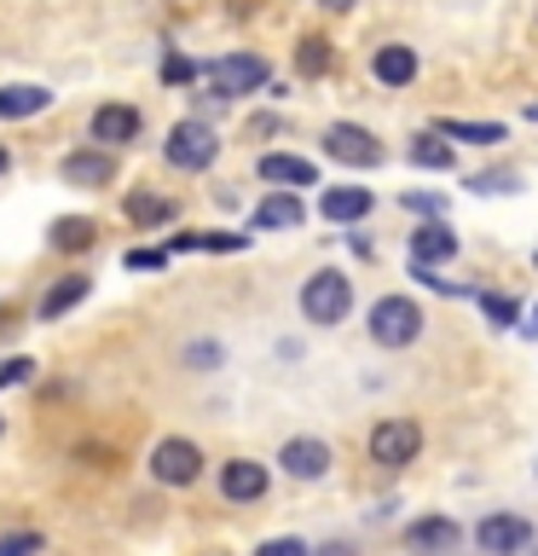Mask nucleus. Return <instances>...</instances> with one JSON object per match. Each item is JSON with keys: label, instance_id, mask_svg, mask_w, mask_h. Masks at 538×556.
Here are the masks:
<instances>
[{"label": "nucleus", "instance_id": "nucleus-9", "mask_svg": "<svg viewBox=\"0 0 538 556\" xmlns=\"http://www.w3.org/2000/svg\"><path fill=\"white\" fill-rule=\"evenodd\" d=\"M458 539H463V528L451 516H423V521H411V528H406V551L411 556H451V551H458Z\"/></svg>", "mask_w": 538, "mask_h": 556}, {"label": "nucleus", "instance_id": "nucleus-37", "mask_svg": "<svg viewBox=\"0 0 538 556\" xmlns=\"http://www.w3.org/2000/svg\"><path fill=\"white\" fill-rule=\"evenodd\" d=\"M7 168H12V151H7V146H0V174H7Z\"/></svg>", "mask_w": 538, "mask_h": 556}, {"label": "nucleus", "instance_id": "nucleus-20", "mask_svg": "<svg viewBox=\"0 0 538 556\" xmlns=\"http://www.w3.org/2000/svg\"><path fill=\"white\" fill-rule=\"evenodd\" d=\"M87 290H93V278H81V273H69V278H59L47 295H41V319L52 325V319H64L76 302H87Z\"/></svg>", "mask_w": 538, "mask_h": 556}, {"label": "nucleus", "instance_id": "nucleus-13", "mask_svg": "<svg viewBox=\"0 0 538 556\" xmlns=\"http://www.w3.org/2000/svg\"><path fill=\"white\" fill-rule=\"evenodd\" d=\"M87 128H93V139H99V146H133V139H139V128H145V116H139L133 104H99Z\"/></svg>", "mask_w": 538, "mask_h": 556}, {"label": "nucleus", "instance_id": "nucleus-39", "mask_svg": "<svg viewBox=\"0 0 538 556\" xmlns=\"http://www.w3.org/2000/svg\"><path fill=\"white\" fill-rule=\"evenodd\" d=\"M533 261H538V255H533Z\"/></svg>", "mask_w": 538, "mask_h": 556}, {"label": "nucleus", "instance_id": "nucleus-1", "mask_svg": "<svg viewBox=\"0 0 538 556\" xmlns=\"http://www.w3.org/2000/svg\"><path fill=\"white\" fill-rule=\"evenodd\" d=\"M347 307H354V278H342L336 267L312 273L307 285H302V313H307V325H342Z\"/></svg>", "mask_w": 538, "mask_h": 556}, {"label": "nucleus", "instance_id": "nucleus-26", "mask_svg": "<svg viewBox=\"0 0 538 556\" xmlns=\"http://www.w3.org/2000/svg\"><path fill=\"white\" fill-rule=\"evenodd\" d=\"M128 215H133L139 226H163V220H174V203H168V198H145V191H133V198H128Z\"/></svg>", "mask_w": 538, "mask_h": 556}, {"label": "nucleus", "instance_id": "nucleus-28", "mask_svg": "<svg viewBox=\"0 0 538 556\" xmlns=\"http://www.w3.org/2000/svg\"><path fill=\"white\" fill-rule=\"evenodd\" d=\"M481 307H486V319H492V325H515L521 319V307L510 302V295H481Z\"/></svg>", "mask_w": 538, "mask_h": 556}, {"label": "nucleus", "instance_id": "nucleus-19", "mask_svg": "<svg viewBox=\"0 0 538 556\" xmlns=\"http://www.w3.org/2000/svg\"><path fill=\"white\" fill-rule=\"evenodd\" d=\"M52 104L47 87H35V81H12V87H0V116L17 122V116H41Z\"/></svg>", "mask_w": 538, "mask_h": 556}, {"label": "nucleus", "instance_id": "nucleus-27", "mask_svg": "<svg viewBox=\"0 0 538 556\" xmlns=\"http://www.w3.org/2000/svg\"><path fill=\"white\" fill-rule=\"evenodd\" d=\"M41 551H47L41 533H7L0 539V556H41Z\"/></svg>", "mask_w": 538, "mask_h": 556}, {"label": "nucleus", "instance_id": "nucleus-33", "mask_svg": "<svg viewBox=\"0 0 538 556\" xmlns=\"http://www.w3.org/2000/svg\"><path fill=\"white\" fill-rule=\"evenodd\" d=\"M475 191H521L515 174H475Z\"/></svg>", "mask_w": 538, "mask_h": 556}, {"label": "nucleus", "instance_id": "nucleus-25", "mask_svg": "<svg viewBox=\"0 0 538 556\" xmlns=\"http://www.w3.org/2000/svg\"><path fill=\"white\" fill-rule=\"evenodd\" d=\"M295 70H302V76H324L330 70V41L324 35H307V41L295 47Z\"/></svg>", "mask_w": 538, "mask_h": 556}, {"label": "nucleus", "instance_id": "nucleus-11", "mask_svg": "<svg viewBox=\"0 0 538 556\" xmlns=\"http://www.w3.org/2000/svg\"><path fill=\"white\" fill-rule=\"evenodd\" d=\"M278 464H284V476H295V481H319L330 469V446L319 434H295V441H284V452H278Z\"/></svg>", "mask_w": 538, "mask_h": 556}, {"label": "nucleus", "instance_id": "nucleus-4", "mask_svg": "<svg viewBox=\"0 0 538 556\" xmlns=\"http://www.w3.org/2000/svg\"><path fill=\"white\" fill-rule=\"evenodd\" d=\"M208 81H215L220 99H238V93H260L272 81V64L260 52H232V59H215L208 64Z\"/></svg>", "mask_w": 538, "mask_h": 556}, {"label": "nucleus", "instance_id": "nucleus-5", "mask_svg": "<svg viewBox=\"0 0 538 556\" xmlns=\"http://www.w3.org/2000/svg\"><path fill=\"white\" fill-rule=\"evenodd\" d=\"M417 452H423V429H417L411 417H382L371 429V458L382 469H406Z\"/></svg>", "mask_w": 538, "mask_h": 556}, {"label": "nucleus", "instance_id": "nucleus-16", "mask_svg": "<svg viewBox=\"0 0 538 556\" xmlns=\"http://www.w3.org/2000/svg\"><path fill=\"white\" fill-rule=\"evenodd\" d=\"M319 215H324V220H336V226H354V220L371 215V191H364V186H324Z\"/></svg>", "mask_w": 538, "mask_h": 556}, {"label": "nucleus", "instance_id": "nucleus-23", "mask_svg": "<svg viewBox=\"0 0 538 556\" xmlns=\"http://www.w3.org/2000/svg\"><path fill=\"white\" fill-rule=\"evenodd\" d=\"M434 134L440 139H469V146H498L503 139L498 122H434Z\"/></svg>", "mask_w": 538, "mask_h": 556}, {"label": "nucleus", "instance_id": "nucleus-2", "mask_svg": "<svg viewBox=\"0 0 538 556\" xmlns=\"http://www.w3.org/2000/svg\"><path fill=\"white\" fill-rule=\"evenodd\" d=\"M163 156H168V168H180V174H203V168L220 156V139H215V128H208V122L185 116V122H174V128H168Z\"/></svg>", "mask_w": 538, "mask_h": 556}, {"label": "nucleus", "instance_id": "nucleus-21", "mask_svg": "<svg viewBox=\"0 0 538 556\" xmlns=\"http://www.w3.org/2000/svg\"><path fill=\"white\" fill-rule=\"evenodd\" d=\"M52 250H69V255H76V250H93V243H99V226L93 220H87V215H64V220H52Z\"/></svg>", "mask_w": 538, "mask_h": 556}, {"label": "nucleus", "instance_id": "nucleus-35", "mask_svg": "<svg viewBox=\"0 0 538 556\" xmlns=\"http://www.w3.org/2000/svg\"><path fill=\"white\" fill-rule=\"evenodd\" d=\"M521 330H527V337H538V307L527 313V325H521Z\"/></svg>", "mask_w": 538, "mask_h": 556}, {"label": "nucleus", "instance_id": "nucleus-24", "mask_svg": "<svg viewBox=\"0 0 538 556\" xmlns=\"http://www.w3.org/2000/svg\"><path fill=\"white\" fill-rule=\"evenodd\" d=\"M243 243H249L243 232H180L168 250H243Z\"/></svg>", "mask_w": 538, "mask_h": 556}, {"label": "nucleus", "instance_id": "nucleus-29", "mask_svg": "<svg viewBox=\"0 0 538 556\" xmlns=\"http://www.w3.org/2000/svg\"><path fill=\"white\" fill-rule=\"evenodd\" d=\"M255 556H312V551L302 545V539L284 533V539H267V545H255Z\"/></svg>", "mask_w": 538, "mask_h": 556}, {"label": "nucleus", "instance_id": "nucleus-32", "mask_svg": "<svg viewBox=\"0 0 538 556\" xmlns=\"http://www.w3.org/2000/svg\"><path fill=\"white\" fill-rule=\"evenodd\" d=\"M191 76H197V64H191V59H180V52H174V59L163 64V81H191Z\"/></svg>", "mask_w": 538, "mask_h": 556}, {"label": "nucleus", "instance_id": "nucleus-14", "mask_svg": "<svg viewBox=\"0 0 538 556\" xmlns=\"http://www.w3.org/2000/svg\"><path fill=\"white\" fill-rule=\"evenodd\" d=\"M458 255V232H451L446 220H428V226H417L411 232V261L417 267H440V261Z\"/></svg>", "mask_w": 538, "mask_h": 556}, {"label": "nucleus", "instance_id": "nucleus-38", "mask_svg": "<svg viewBox=\"0 0 538 556\" xmlns=\"http://www.w3.org/2000/svg\"><path fill=\"white\" fill-rule=\"evenodd\" d=\"M0 429H7V417H0Z\"/></svg>", "mask_w": 538, "mask_h": 556}, {"label": "nucleus", "instance_id": "nucleus-12", "mask_svg": "<svg viewBox=\"0 0 538 556\" xmlns=\"http://www.w3.org/2000/svg\"><path fill=\"white\" fill-rule=\"evenodd\" d=\"M59 174H64V186L99 191V186H111V180H116V156H111V151H99V146H87V151H69Z\"/></svg>", "mask_w": 538, "mask_h": 556}, {"label": "nucleus", "instance_id": "nucleus-36", "mask_svg": "<svg viewBox=\"0 0 538 556\" xmlns=\"http://www.w3.org/2000/svg\"><path fill=\"white\" fill-rule=\"evenodd\" d=\"M319 7H330V12H347V7H354V0H319Z\"/></svg>", "mask_w": 538, "mask_h": 556}, {"label": "nucleus", "instance_id": "nucleus-6", "mask_svg": "<svg viewBox=\"0 0 538 556\" xmlns=\"http://www.w3.org/2000/svg\"><path fill=\"white\" fill-rule=\"evenodd\" d=\"M151 476L163 481V486H191L203 476V452L197 441H185V434H168V441H156L151 452Z\"/></svg>", "mask_w": 538, "mask_h": 556}, {"label": "nucleus", "instance_id": "nucleus-7", "mask_svg": "<svg viewBox=\"0 0 538 556\" xmlns=\"http://www.w3.org/2000/svg\"><path fill=\"white\" fill-rule=\"evenodd\" d=\"M324 151L336 156V163H347V168H376L382 163L376 134L359 128V122H330V128H324Z\"/></svg>", "mask_w": 538, "mask_h": 556}, {"label": "nucleus", "instance_id": "nucleus-8", "mask_svg": "<svg viewBox=\"0 0 538 556\" xmlns=\"http://www.w3.org/2000/svg\"><path fill=\"white\" fill-rule=\"evenodd\" d=\"M475 545H481V556H515V551L533 545V521L527 516H510V510H492L475 528Z\"/></svg>", "mask_w": 538, "mask_h": 556}, {"label": "nucleus", "instance_id": "nucleus-31", "mask_svg": "<svg viewBox=\"0 0 538 556\" xmlns=\"http://www.w3.org/2000/svg\"><path fill=\"white\" fill-rule=\"evenodd\" d=\"M163 261H168L163 250H128V267H133V273H156Z\"/></svg>", "mask_w": 538, "mask_h": 556}, {"label": "nucleus", "instance_id": "nucleus-17", "mask_svg": "<svg viewBox=\"0 0 538 556\" xmlns=\"http://www.w3.org/2000/svg\"><path fill=\"white\" fill-rule=\"evenodd\" d=\"M307 220V208L295 191H272V198H260L255 208V232H290V226H302Z\"/></svg>", "mask_w": 538, "mask_h": 556}, {"label": "nucleus", "instance_id": "nucleus-22", "mask_svg": "<svg viewBox=\"0 0 538 556\" xmlns=\"http://www.w3.org/2000/svg\"><path fill=\"white\" fill-rule=\"evenodd\" d=\"M411 163H417V168H440V174H446V168H451V146H446V139L434 134V128H423V134L411 139Z\"/></svg>", "mask_w": 538, "mask_h": 556}, {"label": "nucleus", "instance_id": "nucleus-15", "mask_svg": "<svg viewBox=\"0 0 538 556\" xmlns=\"http://www.w3.org/2000/svg\"><path fill=\"white\" fill-rule=\"evenodd\" d=\"M260 180H267V186H284V191H295V186H319V168H312L307 156L267 151V156H260Z\"/></svg>", "mask_w": 538, "mask_h": 556}, {"label": "nucleus", "instance_id": "nucleus-3", "mask_svg": "<svg viewBox=\"0 0 538 556\" xmlns=\"http://www.w3.org/2000/svg\"><path fill=\"white\" fill-rule=\"evenodd\" d=\"M423 337V307L411 295H382L371 307V342L376 348H411Z\"/></svg>", "mask_w": 538, "mask_h": 556}, {"label": "nucleus", "instance_id": "nucleus-18", "mask_svg": "<svg viewBox=\"0 0 538 556\" xmlns=\"http://www.w3.org/2000/svg\"><path fill=\"white\" fill-rule=\"evenodd\" d=\"M371 70H376L382 87H411V81H417V52L399 47V41H394V47H376Z\"/></svg>", "mask_w": 538, "mask_h": 556}, {"label": "nucleus", "instance_id": "nucleus-30", "mask_svg": "<svg viewBox=\"0 0 538 556\" xmlns=\"http://www.w3.org/2000/svg\"><path fill=\"white\" fill-rule=\"evenodd\" d=\"M29 371H35V359H7V365H0V389H17V382H29Z\"/></svg>", "mask_w": 538, "mask_h": 556}, {"label": "nucleus", "instance_id": "nucleus-10", "mask_svg": "<svg viewBox=\"0 0 538 556\" xmlns=\"http://www.w3.org/2000/svg\"><path fill=\"white\" fill-rule=\"evenodd\" d=\"M267 464H255V458H232V464H220V493L232 498V504H260L267 498Z\"/></svg>", "mask_w": 538, "mask_h": 556}, {"label": "nucleus", "instance_id": "nucleus-34", "mask_svg": "<svg viewBox=\"0 0 538 556\" xmlns=\"http://www.w3.org/2000/svg\"><path fill=\"white\" fill-rule=\"evenodd\" d=\"M406 208H417V215H440V198H428V191H411V198H406Z\"/></svg>", "mask_w": 538, "mask_h": 556}]
</instances>
